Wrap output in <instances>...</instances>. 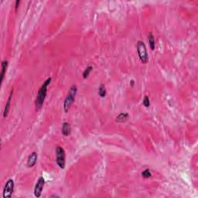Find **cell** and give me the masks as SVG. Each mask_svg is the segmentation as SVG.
<instances>
[{
  "label": "cell",
  "instance_id": "cell-17",
  "mask_svg": "<svg viewBox=\"0 0 198 198\" xmlns=\"http://www.w3.org/2000/svg\"><path fill=\"white\" fill-rule=\"evenodd\" d=\"M20 0H17V1H16V4H15V9L16 10H17L18 7H19V5H20Z\"/></svg>",
  "mask_w": 198,
  "mask_h": 198
},
{
  "label": "cell",
  "instance_id": "cell-16",
  "mask_svg": "<svg viewBox=\"0 0 198 198\" xmlns=\"http://www.w3.org/2000/svg\"><path fill=\"white\" fill-rule=\"evenodd\" d=\"M142 104L145 107L148 108L150 106V101H149V98H148V96H144V98H143V101H142Z\"/></svg>",
  "mask_w": 198,
  "mask_h": 198
},
{
  "label": "cell",
  "instance_id": "cell-3",
  "mask_svg": "<svg viewBox=\"0 0 198 198\" xmlns=\"http://www.w3.org/2000/svg\"><path fill=\"white\" fill-rule=\"evenodd\" d=\"M136 49H137L139 57L141 62L142 64H146L148 62V53H147L146 47L144 42L139 40L137 42Z\"/></svg>",
  "mask_w": 198,
  "mask_h": 198
},
{
  "label": "cell",
  "instance_id": "cell-11",
  "mask_svg": "<svg viewBox=\"0 0 198 198\" xmlns=\"http://www.w3.org/2000/svg\"><path fill=\"white\" fill-rule=\"evenodd\" d=\"M1 67H2V71H1V83H2L3 81V79H4L5 74L6 73L7 67H8V61L7 60H3L1 64Z\"/></svg>",
  "mask_w": 198,
  "mask_h": 198
},
{
  "label": "cell",
  "instance_id": "cell-14",
  "mask_svg": "<svg viewBox=\"0 0 198 198\" xmlns=\"http://www.w3.org/2000/svg\"><path fill=\"white\" fill-rule=\"evenodd\" d=\"M93 70V67L92 66H88V67L84 69V72H83V78L84 79H87V78H88L89 74L91 72V71Z\"/></svg>",
  "mask_w": 198,
  "mask_h": 198
},
{
  "label": "cell",
  "instance_id": "cell-2",
  "mask_svg": "<svg viewBox=\"0 0 198 198\" xmlns=\"http://www.w3.org/2000/svg\"><path fill=\"white\" fill-rule=\"evenodd\" d=\"M77 92H78V88L74 84V85H73L71 88L69 92H68L67 95L66 96L64 101V106L63 107H64V110L65 112H67L69 111L71 105L73 104V102L75 100Z\"/></svg>",
  "mask_w": 198,
  "mask_h": 198
},
{
  "label": "cell",
  "instance_id": "cell-18",
  "mask_svg": "<svg viewBox=\"0 0 198 198\" xmlns=\"http://www.w3.org/2000/svg\"><path fill=\"white\" fill-rule=\"evenodd\" d=\"M133 84H134V81H133V80H132V81H131V86L133 87Z\"/></svg>",
  "mask_w": 198,
  "mask_h": 198
},
{
  "label": "cell",
  "instance_id": "cell-5",
  "mask_svg": "<svg viewBox=\"0 0 198 198\" xmlns=\"http://www.w3.org/2000/svg\"><path fill=\"white\" fill-rule=\"evenodd\" d=\"M13 191H14V181L12 179H9L3 189L2 197L4 198H10L13 196Z\"/></svg>",
  "mask_w": 198,
  "mask_h": 198
},
{
  "label": "cell",
  "instance_id": "cell-9",
  "mask_svg": "<svg viewBox=\"0 0 198 198\" xmlns=\"http://www.w3.org/2000/svg\"><path fill=\"white\" fill-rule=\"evenodd\" d=\"M61 132L64 136H68L71 132V127L68 122H64L61 129Z\"/></svg>",
  "mask_w": 198,
  "mask_h": 198
},
{
  "label": "cell",
  "instance_id": "cell-4",
  "mask_svg": "<svg viewBox=\"0 0 198 198\" xmlns=\"http://www.w3.org/2000/svg\"><path fill=\"white\" fill-rule=\"evenodd\" d=\"M65 151L61 146L56 148V163L60 169L65 168Z\"/></svg>",
  "mask_w": 198,
  "mask_h": 198
},
{
  "label": "cell",
  "instance_id": "cell-13",
  "mask_svg": "<svg viewBox=\"0 0 198 198\" xmlns=\"http://www.w3.org/2000/svg\"><path fill=\"white\" fill-rule=\"evenodd\" d=\"M107 91H106L105 86L104 84H101L98 88V95L101 98H104L106 96Z\"/></svg>",
  "mask_w": 198,
  "mask_h": 198
},
{
  "label": "cell",
  "instance_id": "cell-7",
  "mask_svg": "<svg viewBox=\"0 0 198 198\" xmlns=\"http://www.w3.org/2000/svg\"><path fill=\"white\" fill-rule=\"evenodd\" d=\"M37 153L36 152H33L30 156H29L28 159H27V166L29 168H32L35 166V164L37 163Z\"/></svg>",
  "mask_w": 198,
  "mask_h": 198
},
{
  "label": "cell",
  "instance_id": "cell-1",
  "mask_svg": "<svg viewBox=\"0 0 198 198\" xmlns=\"http://www.w3.org/2000/svg\"><path fill=\"white\" fill-rule=\"evenodd\" d=\"M51 81H52L51 78H48L47 79L44 81V83L41 85V87L40 88L39 90H38L37 97H36V100H35V105H36L37 110H40L42 108L43 102H44L46 97H47L48 86H49V84L51 83Z\"/></svg>",
  "mask_w": 198,
  "mask_h": 198
},
{
  "label": "cell",
  "instance_id": "cell-12",
  "mask_svg": "<svg viewBox=\"0 0 198 198\" xmlns=\"http://www.w3.org/2000/svg\"><path fill=\"white\" fill-rule=\"evenodd\" d=\"M148 43H149V47H150V49L152 50H155L156 43H155V39H154V37L152 33H149L148 35Z\"/></svg>",
  "mask_w": 198,
  "mask_h": 198
},
{
  "label": "cell",
  "instance_id": "cell-10",
  "mask_svg": "<svg viewBox=\"0 0 198 198\" xmlns=\"http://www.w3.org/2000/svg\"><path fill=\"white\" fill-rule=\"evenodd\" d=\"M129 115L128 114L127 112H122V113H120V114L116 117V119H115V122H116L119 123H122L124 122L125 121L129 119Z\"/></svg>",
  "mask_w": 198,
  "mask_h": 198
},
{
  "label": "cell",
  "instance_id": "cell-6",
  "mask_svg": "<svg viewBox=\"0 0 198 198\" xmlns=\"http://www.w3.org/2000/svg\"><path fill=\"white\" fill-rule=\"evenodd\" d=\"M45 184V180L43 177H39L38 180H37L36 186L34 187V195L36 197H40L41 196L42 191H43V187Z\"/></svg>",
  "mask_w": 198,
  "mask_h": 198
},
{
  "label": "cell",
  "instance_id": "cell-15",
  "mask_svg": "<svg viewBox=\"0 0 198 198\" xmlns=\"http://www.w3.org/2000/svg\"><path fill=\"white\" fill-rule=\"evenodd\" d=\"M152 176V173H151L150 170H148V169H146V170H145L144 171H142V177L145 179L149 178Z\"/></svg>",
  "mask_w": 198,
  "mask_h": 198
},
{
  "label": "cell",
  "instance_id": "cell-8",
  "mask_svg": "<svg viewBox=\"0 0 198 198\" xmlns=\"http://www.w3.org/2000/svg\"><path fill=\"white\" fill-rule=\"evenodd\" d=\"M13 89H12L10 92V95L9 96V98L7 100V102L6 104V106H5L4 112H3V117L4 118H6L8 114H9V109H10V105H11V100H12V98H13Z\"/></svg>",
  "mask_w": 198,
  "mask_h": 198
}]
</instances>
